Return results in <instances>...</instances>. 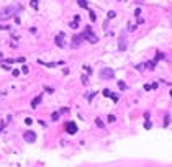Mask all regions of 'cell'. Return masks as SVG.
I'll use <instances>...</instances> for the list:
<instances>
[{"instance_id":"cell-26","label":"cell","mask_w":172,"mask_h":167,"mask_svg":"<svg viewBox=\"0 0 172 167\" xmlns=\"http://www.w3.org/2000/svg\"><path fill=\"white\" fill-rule=\"evenodd\" d=\"M22 72H23V74H28V67H26V66H23V67H22Z\"/></svg>"},{"instance_id":"cell-15","label":"cell","mask_w":172,"mask_h":167,"mask_svg":"<svg viewBox=\"0 0 172 167\" xmlns=\"http://www.w3.org/2000/svg\"><path fill=\"white\" fill-rule=\"evenodd\" d=\"M95 20H97V16H95V13H94V12H92V10H90V22L94 23Z\"/></svg>"},{"instance_id":"cell-19","label":"cell","mask_w":172,"mask_h":167,"mask_svg":"<svg viewBox=\"0 0 172 167\" xmlns=\"http://www.w3.org/2000/svg\"><path fill=\"white\" fill-rule=\"evenodd\" d=\"M118 87H120V89H121V90H125V89H126V85H125V82H121V80H120V82H118Z\"/></svg>"},{"instance_id":"cell-2","label":"cell","mask_w":172,"mask_h":167,"mask_svg":"<svg viewBox=\"0 0 172 167\" xmlns=\"http://www.w3.org/2000/svg\"><path fill=\"white\" fill-rule=\"evenodd\" d=\"M82 36H84V39H87L89 43H92V44H95V43H98V38L94 34V31H92V28L90 26H87L84 30V33H82Z\"/></svg>"},{"instance_id":"cell-4","label":"cell","mask_w":172,"mask_h":167,"mask_svg":"<svg viewBox=\"0 0 172 167\" xmlns=\"http://www.w3.org/2000/svg\"><path fill=\"white\" fill-rule=\"evenodd\" d=\"M126 46H128V41H126L125 33H121L120 34V41H118V51H125Z\"/></svg>"},{"instance_id":"cell-14","label":"cell","mask_w":172,"mask_h":167,"mask_svg":"<svg viewBox=\"0 0 172 167\" xmlns=\"http://www.w3.org/2000/svg\"><path fill=\"white\" fill-rule=\"evenodd\" d=\"M30 5H31L33 8L36 10V8H38V0H31V2H30Z\"/></svg>"},{"instance_id":"cell-9","label":"cell","mask_w":172,"mask_h":167,"mask_svg":"<svg viewBox=\"0 0 172 167\" xmlns=\"http://www.w3.org/2000/svg\"><path fill=\"white\" fill-rule=\"evenodd\" d=\"M41 100H43V95H41V93L34 97V98L31 100V108H38V105L41 103Z\"/></svg>"},{"instance_id":"cell-28","label":"cell","mask_w":172,"mask_h":167,"mask_svg":"<svg viewBox=\"0 0 172 167\" xmlns=\"http://www.w3.org/2000/svg\"><path fill=\"white\" fill-rule=\"evenodd\" d=\"M44 90H46V92H49V93H54V90L49 89V87H44Z\"/></svg>"},{"instance_id":"cell-25","label":"cell","mask_w":172,"mask_h":167,"mask_svg":"<svg viewBox=\"0 0 172 167\" xmlns=\"http://www.w3.org/2000/svg\"><path fill=\"white\" fill-rule=\"evenodd\" d=\"M77 23H79V22H75V20H74V22L71 23V28H74V30H75V28H77Z\"/></svg>"},{"instance_id":"cell-20","label":"cell","mask_w":172,"mask_h":167,"mask_svg":"<svg viewBox=\"0 0 172 167\" xmlns=\"http://www.w3.org/2000/svg\"><path fill=\"white\" fill-rule=\"evenodd\" d=\"M84 69H85V72H87V74H92V67H89V66H84Z\"/></svg>"},{"instance_id":"cell-1","label":"cell","mask_w":172,"mask_h":167,"mask_svg":"<svg viewBox=\"0 0 172 167\" xmlns=\"http://www.w3.org/2000/svg\"><path fill=\"white\" fill-rule=\"evenodd\" d=\"M20 10H22L20 5H8V7H5V8H2L0 10V22H5V20L12 18V16L16 15Z\"/></svg>"},{"instance_id":"cell-16","label":"cell","mask_w":172,"mask_h":167,"mask_svg":"<svg viewBox=\"0 0 172 167\" xmlns=\"http://www.w3.org/2000/svg\"><path fill=\"white\" fill-rule=\"evenodd\" d=\"M162 57H164V54H162V53H157V54H156V59H154V61L157 62L159 59H162Z\"/></svg>"},{"instance_id":"cell-23","label":"cell","mask_w":172,"mask_h":167,"mask_svg":"<svg viewBox=\"0 0 172 167\" xmlns=\"http://www.w3.org/2000/svg\"><path fill=\"white\" fill-rule=\"evenodd\" d=\"M151 126H153V124H151V121H146V123H144V128H146V130H149Z\"/></svg>"},{"instance_id":"cell-3","label":"cell","mask_w":172,"mask_h":167,"mask_svg":"<svg viewBox=\"0 0 172 167\" xmlns=\"http://www.w3.org/2000/svg\"><path fill=\"white\" fill-rule=\"evenodd\" d=\"M98 75H100L102 80H108V79H113V77H115V72H113V69L105 67V69H102V71L98 72Z\"/></svg>"},{"instance_id":"cell-27","label":"cell","mask_w":172,"mask_h":167,"mask_svg":"<svg viewBox=\"0 0 172 167\" xmlns=\"http://www.w3.org/2000/svg\"><path fill=\"white\" fill-rule=\"evenodd\" d=\"M169 120H170V116L167 115V116H166V121H164V126H167V124H169Z\"/></svg>"},{"instance_id":"cell-18","label":"cell","mask_w":172,"mask_h":167,"mask_svg":"<svg viewBox=\"0 0 172 167\" xmlns=\"http://www.w3.org/2000/svg\"><path fill=\"white\" fill-rule=\"evenodd\" d=\"M115 16H116V13L113 12V10H112V12H108V18H110V20H112V18H115Z\"/></svg>"},{"instance_id":"cell-17","label":"cell","mask_w":172,"mask_h":167,"mask_svg":"<svg viewBox=\"0 0 172 167\" xmlns=\"http://www.w3.org/2000/svg\"><path fill=\"white\" fill-rule=\"evenodd\" d=\"M102 93H103V95H105V97H110V95H112V92H110L108 89H105V90H103Z\"/></svg>"},{"instance_id":"cell-24","label":"cell","mask_w":172,"mask_h":167,"mask_svg":"<svg viewBox=\"0 0 172 167\" xmlns=\"http://www.w3.org/2000/svg\"><path fill=\"white\" fill-rule=\"evenodd\" d=\"M115 120H116V118L113 116V115H108V121H110V123H113V121H115Z\"/></svg>"},{"instance_id":"cell-10","label":"cell","mask_w":172,"mask_h":167,"mask_svg":"<svg viewBox=\"0 0 172 167\" xmlns=\"http://www.w3.org/2000/svg\"><path fill=\"white\" fill-rule=\"evenodd\" d=\"M77 3L82 7V8H89V5H87V2H85V0H77Z\"/></svg>"},{"instance_id":"cell-13","label":"cell","mask_w":172,"mask_h":167,"mask_svg":"<svg viewBox=\"0 0 172 167\" xmlns=\"http://www.w3.org/2000/svg\"><path fill=\"white\" fill-rule=\"evenodd\" d=\"M95 124H97L98 128H103V121L100 120V118H97V120H95Z\"/></svg>"},{"instance_id":"cell-8","label":"cell","mask_w":172,"mask_h":167,"mask_svg":"<svg viewBox=\"0 0 172 167\" xmlns=\"http://www.w3.org/2000/svg\"><path fill=\"white\" fill-rule=\"evenodd\" d=\"M54 41H56V46L57 48H64V33H59Z\"/></svg>"},{"instance_id":"cell-30","label":"cell","mask_w":172,"mask_h":167,"mask_svg":"<svg viewBox=\"0 0 172 167\" xmlns=\"http://www.w3.org/2000/svg\"><path fill=\"white\" fill-rule=\"evenodd\" d=\"M2 57H3V54H2V53H0V59H2Z\"/></svg>"},{"instance_id":"cell-31","label":"cell","mask_w":172,"mask_h":167,"mask_svg":"<svg viewBox=\"0 0 172 167\" xmlns=\"http://www.w3.org/2000/svg\"><path fill=\"white\" fill-rule=\"evenodd\" d=\"M170 97H172V90H170Z\"/></svg>"},{"instance_id":"cell-6","label":"cell","mask_w":172,"mask_h":167,"mask_svg":"<svg viewBox=\"0 0 172 167\" xmlns=\"http://www.w3.org/2000/svg\"><path fill=\"white\" fill-rule=\"evenodd\" d=\"M23 139H25L26 142H34V141H36V133H34V131H31V130L26 131V133L23 134Z\"/></svg>"},{"instance_id":"cell-7","label":"cell","mask_w":172,"mask_h":167,"mask_svg":"<svg viewBox=\"0 0 172 167\" xmlns=\"http://www.w3.org/2000/svg\"><path fill=\"white\" fill-rule=\"evenodd\" d=\"M82 41H84V36H82V34H75L74 38H72V48H77V46H80V43Z\"/></svg>"},{"instance_id":"cell-5","label":"cell","mask_w":172,"mask_h":167,"mask_svg":"<svg viewBox=\"0 0 172 167\" xmlns=\"http://www.w3.org/2000/svg\"><path fill=\"white\" fill-rule=\"evenodd\" d=\"M66 133H69V134H75L77 133V124H75L74 121H67L66 123Z\"/></svg>"},{"instance_id":"cell-21","label":"cell","mask_w":172,"mask_h":167,"mask_svg":"<svg viewBox=\"0 0 172 167\" xmlns=\"http://www.w3.org/2000/svg\"><path fill=\"white\" fill-rule=\"evenodd\" d=\"M94 97H95V92H90V93H89V95H87V100H92V98H94Z\"/></svg>"},{"instance_id":"cell-29","label":"cell","mask_w":172,"mask_h":167,"mask_svg":"<svg viewBox=\"0 0 172 167\" xmlns=\"http://www.w3.org/2000/svg\"><path fill=\"white\" fill-rule=\"evenodd\" d=\"M25 123H26V124H31V123H33V120H31V118H26Z\"/></svg>"},{"instance_id":"cell-11","label":"cell","mask_w":172,"mask_h":167,"mask_svg":"<svg viewBox=\"0 0 172 167\" xmlns=\"http://www.w3.org/2000/svg\"><path fill=\"white\" fill-rule=\"evenodd\" d=\"M82 84H84V85H87V84H89V75L87 74L82 75Z\"/></svg>"},{"instance_id":"cell-22","label":"cell","mask_w":172,"mask_h":167,"mask_svg":"<svg viewBox=\"0 0 172 167\" xmlns=\"http://www.w3.org/2000/svg\"><path fill=\"white\" fill-rule=\"evenodd\" d=\"M113 98V102H118V95H116V93H112V95H110Z\"/></svg>"},{"instance_id":"cell-12","label":"cell","mask_w":172,"mask_h":167,"mask_svg":"<svg viewBox=\"0 0 172 167\" xmlns=\"http://www.w3.org/2000/svg\"><path fill=\"white\" fill-rule=\"evenodd\" d=\"M59 115H61V111H59V113H57V111H56V113H53V116H51V120H53V121H57V118H59Z\"/></svg>"}]
</instances>
